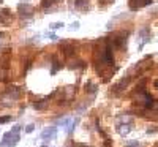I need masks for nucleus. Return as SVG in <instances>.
<instances>
[{
  "mask_svg": "<svg viewBox=\"0 0 158 147\" xmlns=\"http://www.w3.org/2000/svg\"><path fill=\"white\" fill-rule=\"evenodd\" d=\"M63 54L67 56V57H70V56L74 54V49H73L71 46H67V44H65V46H63Z\"/></svg>",
  "mask_w": 158,
  "mask_h": 147,
  "instance_id": "nucleus-11",
  "label": "nucleus"
},
{
  "mask_svg": "<svg viewBox=\"0 0 158 147\" xmlns=\"http://www.w3.org/2000/svg\"><path fill=\"white\" fill-rule=\"evenodd\" d=\"M18 10H19V16L24 18V19H29V18L33 16V6L29 5V3H21L18 6Z\"/></svg>",
  "mask_w": 158,
  "mask_h": 147,
  "instance_id": "nucleus-3",
  "label": "nucleus"
},
{
  "mask_svg": "<svg viewBox=\"0 0 158 147\" xmlns=\"http://www.w3.org/2000/svg\"><path fill=\"white\" fill-rule=\"evenodd\" d=\"M41 147H48V145H41Z\"/></svg>",
  "mask_w": 158,
  "mask_h": 147,
  "instance_id": "nucleus-22",
  "label": "nucleus"
},
{
  "mask_svg": "<svg viewBox=\"0 0 158 147\" xmlns=\"http://www.w3.org/2000/svg\"><path fill=\"white\" fill-rule=\"evenodd\" d=\"M49 38H51V40H57V36H56L54 33H51V35H49Z\"/></svg>",
  "mask_w": 158,
  "mask_h": 147,
  "instance_id": "nucleus-20",
  "label": "nucleus"
},
{
  "mask_svg": "<svg viewBox=\"0 0 158 147\" xmlns=\"http://www.w3.org/2000/svg\"><path fill=\"white\" fill-rule=\"evenodd\" d=\"M155 87H156V89H158V81H155Z\"/></svg>",
  "mask_w": 158,
  "mask_h": 147,
  "instance_id": "nucleus-21",
  "label": "nucleus"
},
{
  "mask_svg": "<svg viewBox=\"0 0 158 147\" xmlns=\"http://www.w3.org/2000/svg\"><path fill=\"white\" fill-rule=\"evenodd\" d=\"M57 135V127H48L46 130L41 131V139L44 141H51V139H54Z\"/></svg>",
  "mask_w": 158,
  "mask_h": 147,
  "instance_id": "nucleus-4",
  "label": "nucleus"
},
{
  "mask_svg": "<svg viewBox=\"0 0 158 147\" xmlns=\"http://www.w3.org/2000/svg\"><path fill=\"white\" fill-rule=\"evenodd\" d=\"M13 117L11 116H3V117H0V124H5V122H10Z\"/></svg>",
  "mask_w": 158,
  "mask_h": 147,
  "instance_id": "nucleus-15",
  "label": "nucleus"
},
{
  "mask_svg": "<svg viewBox=\"0 0 158 147\" xmlns=\"http://www.w3.org/2000/svg\"><path fill=\"white\" fill-rule=\"evenodd\" d=\"M2 2H3V0H0V3H2Z\"/></svg>",
  "mask_w": 158,
  "mask_h": 147,
  "instance_id": "nucleus-23",
  "label": "nucleus"
},
{
  "mask_svg": "<svg viewBox=\"0 0 158 147\" xmlns=\"http://www.w3.org/2000/svg\"><path fill=\"white\" fill-rule=\"evenodd\" d=\"M33 130H35V125L30 124V125H27V128H25V133H32Z\"/></svg>",
  "mask_w": 158,
  "mask_h": 147,
  "instance_id": "nucleus-18",
  "label": "nucleus"
},
{
  "mask_svg": "<svg viewBox=\"0 0 158 147\" xmlns=\"http://www.w3.org/2000/svg\"><path fill=\"white\" fill-rule=\"evenodd\" d=\"M56 2H57V0H43V2H41V8L46 10V8H49L52 3H56Z\"/></svg>",
  "mask_w": 158,
  "mask_h": 147,
  "instance_id": "nucleus-13",
  "label": "nucleus"
},
{
  "mask_svg": "<svg viewBox=\"0 0 158 147\" xmlns=\"http://www.w3.org/2000/svg\"><path fill=\"white\" fill-rule=\"evenodd\" d=\"M97 89H98V87H97L95 84H92L90 81L85 84V90H87V92H90V93H95V92H97Z\"/></svg>",
  "mask_w": 158,
  "mask_h": 147,
  "instance_id": "nucleus-12",
  "label": "nucleus"
},
{
  "mask_svg": "<svg viewBox=\"0 0 158 147\" xmlns=\"http://www.w3.org/2000/svg\"><path fill=\"white\" fill-rule=\"evenodd\" d=\"M63 27V22H54V24H51V29L52 30H57V29H62Z\"/></svg>",
  "mask_w": 158,
  "mask_h": 147,
  "instance_id": "nucleus-14",
  "label": "nucleus"
},
{
  "mask_svg": "<svg viewBox=\"0 0 158 147\" xmlns=\"http://www.w3.org/2000/svg\"><path fill=\"white\" fill-rule=\"evenodd\" d=\"M59 68H62V65H60V62H59V60H54V62H52V68H51V74H56Z\"/></svg>",
  "mask_w": 158,
  "mask_h": 147,
  "instance_id": "nucleus-10",
  "label": "nucleus"
},
{
  "mask_svg": "<svg viewBox=\"0 0 158 147\" xmlns=\"http://www.w3.org/2000/svg\"><path fill=\"white\" fill-rule=\"evenodd\" d=\"M117 131H118V135H120V136H127L128 135V133L131 131V124H118L117 125Z\"/></svg>",
  "mask_w": 158,
  "mask_h": 147,
  "instance_id": "nucleus-7",
  "label": "nucleus"
},
{
  "mask_svg": "<svg viewBox=\"0 0 158 147\" xmlns=\"http://www.w3.org/2000/svg\"><path fill=\"white\" fill-rule=\"evenodd\" d=\"M135 101H136L138 104H142L144 108H150V109L153 108V104H155L153 97L150 95L149 92H146V90H141V92H139V95H136Z\"/></svg>",
  "mask_w": 158,
  "mask_h": 147,
  "instance_id": "nucleus-1",
  "label": "nucleus"
},
{
  "mask_svg": "<svg viewBox=\"0 0 158 147\" xmlns=\"http://www.w3.org/2000/svg\"><path fill=\"white\" fill-rule=\"evenodd\" d=\"M48 100H49V98H44V100H40V101H36V103L33 104V108H35L36 111H41V109H46V108H48V103H49Z\"/></svg>",
  "mask_w": 158,
  "mask_h": 147,
  "instance_id": "nucleus-9",
  "label": "nucleus"
},
{
  "mask_svg": "<svg viewBox=\"0 0 158 147\" xmlns=\"http://www.w3.org/2000/svg\"><path fill=\"white\" fill-rule=\"evenodd\" d=\"M152 3V0H131L130 2V8L131 10H139L142 6H147Z\"/></svg>",
  "mask_w": 158,
  "mask_h": 147,
  "instance_id": "nucleus-6",
  "label": "nucleus"
},
{
  "mask_svg": "<svg viewBox=\"0 0 158 147\" xmlns=\"http://www.w3.org/2000/svg\"><path fill=\"white\" fill-rule=\"evenodd\" d=\"M21 130H22V125H15V127L11 128V131H13V133H18V135H19Z\"/></svg>",
  "mask_w": 158,
  "mask_h": 147,
  "instance_id": "nucleus-17",
  "label": "nucleus"
},
{
  "mask_svg": "<svg viewBox=\"0 0 158 147\" xmlns=\"http://www.w3.org/2000/svg\"><path fill=\"white\" fill-rule=\"evenodd\" d=\"M74 8L81 11L89 10V0H74Z\"/></svg>",
  "mask_w": 158,
  "mask_h": 147,
  "instance_id": "nucleus-8",
  "label": "nucleus"
},
{
  "mask_svg": "<svg viewBox=\"0 0 158 147\" xmlns=\"http://www.w3.org/2000/svg\"><path fill=\"white\" fill-rule=\"evenodd\" d=\"M138 145H139V141H131L125 144V147H138Z\"/></svg>",
  "mask_w": 158,
  "mask_h": 147,
  "instance_id": "nucleus-16",
  "label": "nucleus"
},
{
  "mask_svg": "<svg viewBox=\"0 0 158 147\" xmlns=\"http://www.w3.org/2000/svg\"><path fill=\"white\" fill-rule=\"evenodd\" d=\"M18 142H19V135H18V133H13L10 130V131H6L3 135V139H2L0 147H15Z\"/></svg>",
  "mask_w": 158,
  "mask_h": 147,
  "instance_id": "nucleus-2",
  "label": "nucleus"
},
{
  "mask_svg": "<svg viewBox=\"0 0 158 147\" xmlns=\"http://www.w3.org/2000/svg\"><path fill=\"white\" fill-rule=\"evenodd\" d=\"M13 19V15H11V11L10 8H3L2 11H0V24L2 25H8Z\"/></svg>",
  "mask_w": 158,
  "mask_h": 147,
  "instance_id": "nucleus-5",
  "label": "nucleus"
},
{
  "mask_svg": "<svg viewBox=\"0 0 158 147\" xmlns=\"http://www.w3.org/2000/svg\"><path fill=\"white\" fill-rule=\"evenodd\" d=\"M156 131V128L153 127V128H147V133H149V135H152V133H155Z\"/></svg>",
  "mask_w": 158,
  "mask_h": 147,
  "instance_id": "nucleus-19",
  "label": "nucleus"
}]
</instances>
